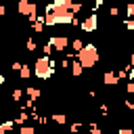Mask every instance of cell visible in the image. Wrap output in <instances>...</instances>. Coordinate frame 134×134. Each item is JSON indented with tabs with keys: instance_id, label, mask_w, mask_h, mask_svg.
I'll list each match as a JSON object with an SVG mask.
<instances>
[{
	"instance_id": "1",
	"label": "cell",
	"mask_w": 134,
	"mask_h": 134,
	"mask_svg": "<svg viewBox=\"0 0 134 134\" xmlns=\"http://www.w3.org/2000/svg\"><path fill=\"white\" fill-rule=\"evenodd\" d=\"M54 59H50V57H46V54H42V57H38L36 61H34V75L38 77V80H42V82H46V80H50L52 75H54Z\"/></svg>"
},
{
	"instance_id": "2",
	"label": "cell",
	"mask_w": 134,
	"mask_h": 134,
	"mask_svg": "<svg viewBox=\"0 0 134 134\" xmlns=\"http://www.w3.org/2000/svg\"><path fill=\"white\" fill-rule=\"evenodd\" d=\"M98 59H100V52H98V48H96V44H84V48L77 52V61L82 63V67L84 69H92L96 63H98Z\"/></svg>"
},
{
	"instance_id": "3",
	"label": "cell",
	"mask_w": 134,
	"mask_h": 134,
	"mask_svg": "<svg viewBox=\"0 0 134 134\" xmlns=\"http://www.w3.org/2000/svg\"><path fill=\"white\" fill-rule=\"evenodd\" d=\"M17 13L21 17H38V4L34 0H17Z\"/></svg>"
},
{
	"instance_id": "4",
	"label": "cell",
	"mask_w": 134,
	"mask_h": 134,
	"mask_svg": "<svg viewBox=\"0 0 134 134\" xmlns=\"http://www.w3.org/2000/svg\"><path fill=\"white\" fill-rule=\"evenodd\" d=\"M80 29H82L84 34H94V31L98 29V15H96V13H90L88 17H84Z\"/></svg>"
},
{
	"instance_id": "5",
	"label": "cell",
	"mask_w": 134,
	"mask_h": 134,
	"mask_svg": "<svg viewBox=\"0 0 134 134\" xmlns=\"http://www.w3.org/2000/svg\"><path fill=\"white\" fill-rule=\"evenodd\" d=\"M48 42L52 44V48H54V52H65L71 40H69L67 36H61V34H59V36H50V40H48Z\"/></svg>"
},
{
	"instance_id": "6",
	"label": "cell",
	"mask_w": 134,
	"mask_h": 134,
	"mask_svg": "<svg viewBox=\"0 0 134 134\" xmlns=\"http://www.w3.org/2000/svg\"><path fill=\"white\" fill-rule=\"evenodd\" d=\"M103 84H105V86H115V84H119L117 73H115L113 69H107V71L103 73Z\"/></svg>"
},
{
	"instance_id": "7",
	"label": "cell",
	"mask_w": 134,
	"mask_h": 134,
	"mask_svg": "<svg viewBox=\"0 0 134 134\" xmlns=\"http://www.w3.org/2000/svg\"><path fill=\"white\" fill-rule=\"evenodd\" d=\"M31 119V115H29V111H21L19 115H15L13 117V121L17 124V126H27V121Z\"/></svg>"
},
{
	"instance_id": "8",
	"label": "cell",
	"mask_w": 134,
	"mask_h": 134,
	"mask_svg": "<svg viewBox=\"0 0 134 134\" xmlns=\"http://www.w3.org/2000/svg\"><path fill=\"white\" fill-rule=\"evenodd\" d=\"M69 71H71V75H73V77H80V75L84 73V67H82V63H80L77 59H73V63H71V69H69Z\"/></svg>"
},
{
	"instance_id": "9",
	"label": "cell",
	"mask_w": 134,
	"mask_h": 134,
	"mask_svg": "<svg viewBox=\"0 0 134 134\" xmlns=\"http://www.w3.org/2000/svg\"><path fill=\"white\" fill-rule=\"evenodd\" d=\"M25 94H27V98L38 100V98L42 96V90H40V88H34V86H27V88H25Z\"/></svg>"
},
{
	"instance_id": "10",
	"label": "cell",
	"mask_w": 134,
	"mask_h": 134,
	"mask_svg": "<svg viewBox=\"0 0 134 134\" xmlns=\"http://www.w3.org/2000/svg\"><path fill=\"white\" fill-rule=\"evenodd\" d=\"M44 27H46V23H44V17H38V19L31 23V29H34V34H42V31H44Z\"/></svg>"
},
{
	"instance_id": "11",
	"label": "cell",
	"mask_w": 134,
	"mask_h": 134,
	"mask_svg": "<svg viewBox=\"0 0 134 134\" xmlns=\"http://www.w3.org/2000/svg\"><path fill=\"white\" fill-rule=\"evenodd\" d=\"M50 121H54L57 126H67V115H63V113H52V115H50Z\"/></svg>"
},
{
	"instance_id": "12",
	"label": "cell",
	"mask_w": 134,
	"mask_h": 134,
	"mask_svg": "<svg viewBox=\"0 0 134 134\" xmlns=\"http://www.w3.org/2000/svg\"><path fill=\"white\" fill-rule=\"evenodd\" d=\"M69 46H71V50H73V52L77 54V52H80V50L84 48V40H82V38H73V40L69 42Z\"/></svg>"
},
{
	"instance_id": "13",
	"label": "cell",
	"mask_w": 134,
	"mask_h": 134,
	"mask_svg": "<svg viewBox=\"0 0 134 134\" xmlns=\"http://www.w3.org/2000/svg\"><path fill=\"white\" fill-rule=\"evenodd\" d=\"M31 73H34V69H31L29 65H23V67L19 69V77H21V80H29Z\"/></svg>"
},
{
	"instance_id": "14",
	"label": "cell",
	"mask_w": 134,
	"mask_h": 134,
	"mask_svg": "<svg viewBox=\"0 0 134 134\" xmlns=\"http://www.w3.org/2000/svg\"><path fill=\"white\" fill-rule=\"evenodd\" d=\"M25 50H27V52L38 50V44H36V40H34V38H27V40H25Z\"/></svg>"
},
{
	"instance_id": "15",
	"label": "cell",
	"mask_w": 134,
	"mask_h": 134,
	"mask_svg": "<svg viewBox=\"0 0 134 134\" xmlns=\"http://www.w3.org/2000/svg\"><path fill=\"white\" fill-rule=\"evenodd\" d=\"M88 132H90V134H103V128H100L96 121H90V124H88Z\"/></svg>"
},
{
	"instance_id": "16",
	"label": "cell",
	"mask_w": 134,
	"mask_h": 134,
	"mask_svg": "<svg viewBox=\"0 0 134 134\" xmlns=\"http://www.w3.org/2000/svg\"><path fill=\"white\" fill-rule=\"evenodd\" d=\"M23 94H25V90H21V88H15V90L10 92V96H13V100H15V103H19V100L23 98Z\"/></svg>"
},
{
	"instance_id": "17",
	"label": "cell",
	"mask_w": 134,
	"mask_h": 134,
	"mask_svg": "<svg viewBox=\"0 0 134 134\" xmlns=\"http://www.w3.org/2000/svg\"><path fill=\"white\" fill-rule=\"evenodd\" d=\"M0 126H2V128H4V130H6V132H13V130H15V126H17V124H15V121H13V119H4V121H0Z\"/></svg>"
},
{
	"instance_id": "18",
	"label": "cell",
	"mask_w": 134,
	"mask_h": 134,
	"mask_svg": "<svg viewBox=\"0 0 134 134\" xmlns=\"http://www.w3.org/2000/svg\"><path fill=\"white\" fill-rule=\"evenodd\" d=\"M19 134H36V128L34 126H19Z\"/></svg>"
},
{
	"instance_id": "19",
	"label": "cell",
	"mask_w": 134,
	"mask_h": 134,
	"mask_svg": "<svg viewBox=\"0 0 134 134\" xmlns=\"http://www.w3.org/2000/svg\"><path fill=\"white\" fill-rule=\"evenodd\" d=\"M82 128H84V126H82V121H75V124H71V126H69V132H71V134H80V132H82Z\"/></svg>"
},
{
	"instance_id": "20",
	"label": "cell",
	"mask_w": 134,
	"mask_h": 134,
	"mask_svg": "<svg viewBox=\"0 0 134 134\" xmlns=\"http://www.w3.org/2000/svg\"><path fill=\"white\" fill-rule=\"evenodd\" d=\"M82 8H84V2H73V4H71V8H69V10H71V13H73V15H75V17H77V13H80V10H82Z\"/></svg>"
},
{
	"instance_id": "21",
	"label": "cell",
	"mask_w": 134,
	"mask_h": 134,
	"mask_svg": "<svg viewBox=\"0 0 134 134\" xmlns=\"http://www.w3.org/2000/svg\"><path fill=\"white\" fill-rule=\"evenodd\" d=\"M42 52H44V54H46V57H50V54H52V52H54V48H52V44H50V42H46V44H44V46H42Z\"/></svg>"
},
{
	"instance_id": "22",
	"label": "cell",
	"mask_w": 134,
	"mask_h": 134,
	"mask_svg": "<svg viewBox=\"0 0 134 134\" xmlns=\"http://www.w3.org/2000/svg\"><path fill=\"white\" fill-rule=\"evenodd\" d=\"M109 17H119V6H117V4L109 8Z\"/></svg>"
},
{
	"instance_id": "23",
	"label": "cell",
	"mask_w": 134,
	"mask_h": 134,
	"mask_svg": "<svg viewBox=\"0 0 134 134\" xmlns=\"http://www.w3.org/2000/svg\"><path fill=\"white\" fill-rule=\"evenodd\" d=\"M126 92H128V94H134V80H128V84H126Z\"/></svg>"
},
{
	"instance_id": "24",
	"label": "cell",
	"mask_w": 134,
	"mask_h": 134,
	"mask_svg": "<svg viewBox=\"0 0 134 134\" xmlns=\"http://www.w3.org/2000/svg\"><path fill=\"white\" fill-rule=\"evenodd\" d=\"M124 25H126V29H128V31H134V19H126V21H124Z\"/></svg>"
},
{
	"instance_id": "25",
	"label": "cell",
	"mask_w": 134,
	"mask_h": 134,
	"mask_svg": "<svg viewBox=\"0 0 134 134\" xmlns=\"http://www.w3.org/2000/svg\"><path fill=\"white\" fill-rule=\"evenodd\" d=\"M98 111H100V115H105V117L109 115V107H107L105 103H100V107H98Z\"/></svg>"
},
{
	"instance_id": "26",
	"label": "cell",
	"mask_w": 134,
	"mask_h": 134,
	"mask_svg": "<svg viewBox=\"0 0 134 134\" xmlns=\"http://www.w3.org/2000/svg\"><path fill=\"white\" fill-rule=\"evenodd\" d=\"M117 134H134V130H132V128H119Z\"/></svg>"
},
{
	"instance_id": "27",
	"label": "cell",
	"mask_w": 134,
	"mask_h": 134,
	"mask_svg": "<svg viewBox=\"0 0 134 134\" xmlns=\"http://www.w3.org/2000/svg\"><path fill=\"white\" fill-rule=\"evenodd\" d=\"M21 67H23V63H19V61H15V63H13V67H10V69H13V71H19V69H21Z\"/></svg>"
},
{
	"instance_id": "28",
	"label": "cell",
	"mask_w": 134,
	"mask_h": 134,
	"mask_svg": "<svg viewBox=\"0 0 134 134\" xmlns=\"http://www.w3.org/2000/svg\"><path fill=\"white\" fill-rule=\"evenodd\" d=\"M124 107L130 109V111H134V103H132V100H124Z\"/></svg>"
},
{
	"instance_id": "29",
	"label": "cell",
	"mask_w": 134,
	"mask_h": 134,
	"mask_svg": "<svg viewBox=\"0 0 134 134\" xmlns=\"http://www.w3.org/2000/svg\"><path fill=\"white\" fill-rule=\"evenodd\" d=\"M4 15H6V6H4V4H2V2H0V19H2V17H4Z\"/></svg>"
},
{
	"instance_id": "30",
	"label": "cell",
	"mask_w": 134,
	"mask_h": 134,
	"mask_svg": "<svg viewBox=\"0 0 134 134\" xmlns=\"http://www.w3.org/2000/svg\"><path fill=\"white\" fill-rule=\"evenodd\" d=\"M128 65H130V67H134V52L130 54V61H128Z\"/></svg>"
},
{
	"instance_id": "31",
	"label": "cell",
	"mask_w": 134,
	"mask_h": 134,
	"mask_svg": "<svg viewBox=\"0 0 134 134\" xmlns=\"http://www.w3.org/2000/svg\"><path fill=\"white\" fill-rule=\"evenodd\" d=\"M128 80H134V67L130 69V73H128Z\"/></svg>"
},
{
	"instance_id": "32",
	"label": "cell",
	"mask_w": 134,
	"mask_h": 134,
	"mask_svg": "<svg viewBox=\"0 0 134 134\" xmlns=\"http://www.w3.org/2000/svg\"><path fill=\"white\" fill-rule=\"evenodd\" d=\"M4 86V75H2V71H0V88Z\"/></svg>"
},
{
	"instance_id": "33",
	"label": "cell",
	"mask_w": 134,
	"mask_h": 134,
	"mask_svg": "<svg viewBox=\"0 0 134 134\" xmlns=\"http://www.w3.org/2000/svg\"><path fill=\"white\" fill-rule=\"evenodd\" d=\"M0 134H8V132H6V130H4L2 126H0Z\"/></svg>"
},
{
	"instance_id": "34",
	"label": "cell",
	"mask_w": 134,
	"mask_h": 134,
	"mask_svg": "<svg viewBox=\"0 0 134 134\" xmlns=\"http://www.w3.org/2000/svg\"><path fill=\"white\" fill-rule=\"evenodd\" d=\"M132 52H134V44H132Z\"/></svg>"
},
{
	"instance_id": "35",
	"label": "cell",
	"mask_w": 134,
	"mask_h": 134,
	"mask_svg": "<svg viewBox=\"0 0 134 134\" xmlns=\"http://www.w3.org/2000/svg\"><path fill=\"white\" fill-rule=\"evenodd\" d=\"M80 2H84V0H80Z\"/></svg>"
}]
</instances>
